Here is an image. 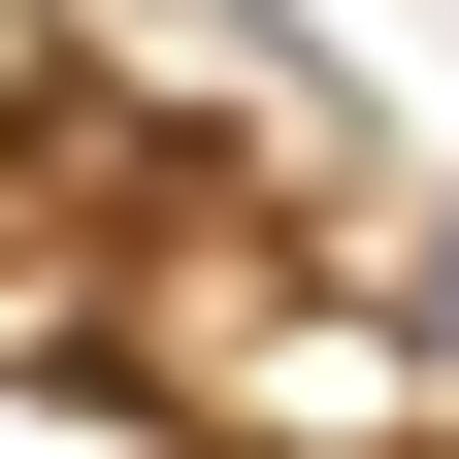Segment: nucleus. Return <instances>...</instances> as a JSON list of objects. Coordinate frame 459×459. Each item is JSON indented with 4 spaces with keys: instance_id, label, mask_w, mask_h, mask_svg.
<instances>
[{
    "instance_id": "nucleus-1",
    "label": "nucleus",
    "mask_w": 459,
    "mask_h": 459,
    "mask_svg": "<svg viewBox=\"0 0 459 459\" xmlns=\"http://www.w3.org/2000/svg\"><path fill=\"white\" fill-rule=\"evenodd\" d=\"M394 361H427V394H459V230H427V296H394Z\"/></svg>"
}]
</instances>
